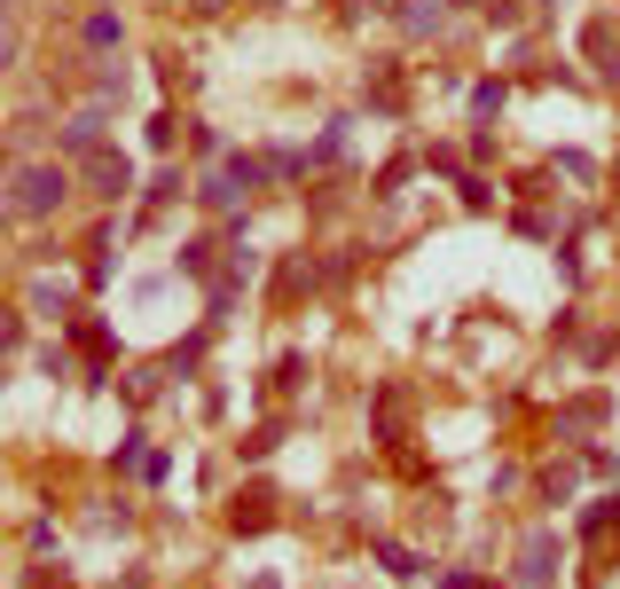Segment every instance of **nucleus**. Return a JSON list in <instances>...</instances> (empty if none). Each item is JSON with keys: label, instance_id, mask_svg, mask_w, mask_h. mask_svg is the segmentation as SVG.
<instances>
[{"label": "nucleus", "instance_id": "1", "mask_svg": "<svg viewBox=\"0 0 620 589\" xmlns=\"http://www.w3.org/2000/svg\"><path fill=\"white\" fill-rule=\"evenodd\" d=\"M63 189H71V174L48 157V165H24V174H17V197H9V205H17L24 220H48V213L63 205Z\"/></svg>", "mask_w": 620, "mask_h": 589}, {"label": "nucleus", "instance_id": "2", "mask_svg": "<svg viewBox=\"0 0 620 589\" xmlns=\"http://www.w3.org/2000/svg\"><path fill=\"white\" fill-rule=\"evenodd\" d=\"M79 165H86V182H95V197H111V205L134 189V165L118 149H95V157H79Z\"/></svg>", "mask_w": 620, "mask_h": 589}, {"label": "nucleus", "instance_id": "3", "mask_svg": "<svg viewBox=\"0 0 620 589\" xmlns=\"http://www.w3.org/2000/svg\"><path fill=\"white\" fill-rule=\"evenodd\" d=\"M518 581H526V589H550V581H558V542H550V535H526V542H518Z\"/></svg>", "mask_w": 620, "mask_h": 589}, {"label": "nucleus", "instance_id": "4", "mask_svg": "<svg viewBox=\"0 0 620 589\" xmlns=\"http://www.w3.org/2000/svg\"><path fill=\"white\" fill-rule=\"evenodd\" d=\"M103 126H111L103 111H79V118L55 126V149H63V157H95V149H103Z\"/></svg>", "mask_w": 620, "mask_h": 589}, {"label": "nucleus", "instance_id": "5", "mask_svg": "<svg viewBox=\"0 0 620 589\" xmlns=\"http://www.w3.org/2000/svg\"><path fill=\"white\" fill-rule=\"evenodd\" d=\"M268 503H276V495H259V487H251V495L236 503V512H228V519H236V535H259V527H268V519H276Z\"/></svg>", "mask_w": 620, "mask_h": 589}, {"label": "nucleus", "instance_id": "6", "mask_svg": "<svg viewBox=\"0 0 620 589\" xmlns=\"http://www.w3.org/2000/svg\"><path fill=\"white\" fill-rule=\"evenodd\" d=\"M401 32H409V40L440 32V0H401Z\"/></svg>", "mask_w": 620, "mask_h": 589}, {"label": "nucleus", "instance_id": "7", "mask_svg": "<svg viewBox=\"0 0 620 589\" xmlns=\"http://www.w3.org/2000/svg\"><path fill=\"white\" fill-rule=\"evenodd\" d=\"M126 40V24L111 17V9H95V17H86V48H118Z\"/></svg>", "mask_w": 620, "mask_h": 589}, {"label": "nucleus", "instance_id": "8", "mask_svg": "<svg viewBox=\"0 0 620 589\" xmlns=\"http://www.w3.org/2000/svg\"><path fill=\"white\" fill-rule=\"evenodd\" d=\"M228 174H236V189L251 197L259 182H268V157H244V149H236V157H228Z\"/></svg>", "mask_w": 620, "mask_h": 589}, {"label": "nucleus", "instance_id": "9", "mask_svg": "<svg viewBox=\"0 0 620 589\" xmlns=\"http://www.w3.org/2000/svg\"><path fill=\"white\" fill-rule=\"evenodd\" d=\"M589 55H597L604 79H620V63H612V24H589Z\"/></svg>", "mask_w": 620, "mask_h": 589}, {"label": "nucleus", "instance_id": "10", "mask_svg": "<svg viewBox=\"0 0 620 589\" xmlns=\"http://www.w3.org/2000/svg\"><path fill=\"white\" fill-rule=\"evenodd\" d=\"M197 197H205V205H213V213H228V205H236V197H244V189H236V174H213V182H205V189H197Z\"/></svg>", "mask_w": 620, "mask_h": 589}, {"label": "nucleus", "instance_id": "11", "mask_svg": "<svg viewBox=\"0 0 620 589\" xmlns=\"http://www.w3.org/2000/svg\"><path fill=\"white\" fill-rule=\"evenodd\" d=\"M182 268H189V276H213V244H205V236H197V244L182 251Z\"/></svg>", "mask_w": 620, "mask_h": 589}, {"label": "nucleus", "instance_id": "12", "mask_svg": "<svg viewBox=\"0 0 620 589\" xmlns=\"http://www.w3.org/2000/svg\"><path fill=\"white\" fill-rule=\"evenodd\" d=\"M378 566H385V574H416V566H409V550H401V542H378Z\"/></svg>", "mask_w": 620, "mask_h": 589}, {"label": "nucleus", "instance_id": "13", "mask_svg": "<svg viewBox=\"0 0 620 589\" xmlns=\"http://www.w3.org/2000/svg\"><path fill=\"white\" fill-rule=\"evenodd\" d=\"M17 339H24V322H17V307H0V354H9Z\"/></svg>", "mask_w": 620, "mask_h": 589}, {"label": "nucleus", "instance_id": "14", "mask_svg": "<svg viewBox=\"0 0 620 589\" xmlns=\"http://www.w3.org/2000/svg\"><path fill=\"white\" fill-rule=\"evenodd\" d=\"M17 63V24H0V71Z\"/></svg>", "mask_w": 620, "mask_h": 589}, {"label": "nucleus", "instance_id": "15", "mask_svg": "<svg viewBox=\"0 0 620 589\" xmlns=\"http://www.w3.org/2000/svg\"><path fill=\"white\" fill-rule=\"evenodd\" d=\"M440 589H487L479 574H448V581H440Z\"/></svg>", "mask_w": 620, "mask_h": 589}, {"label": "nucleus", "instance_id": "16", "mask_svg": "<svg viewBox=\"0 0 620 589\" xmlns=\"http://www.w3.org/2000/svg\"><path fill=\"white\" fill-rule=\"evenodd\" d=\"M197 9H205V17H213V9H228V0H197Z\"/></svg>", "mask_w": 620, "mask_h": 589}, {"label": "nucleus", "instance_id": "17", "mask_svg": "<svg viewBox=\"0 0 620 589\" xmlns=\"http://www.w3.org/2000/svg\"><path fill=\"white\" fill-rule=\"evenodd\" d=\"M259 9H283V0H259Z\"/></svg>", "mask_w": 620, "mask_h": 589}, {"label": "nucleus", "instance_id": "18", "mask_svg": "<svg viewBox=\"0 0 620 589\" xmlns=\"http://www.w3.org/2000/svg\"><path fill=\"white\" fill-rule=\"evenodd\" d=\"M0 9H24V0H0Z\"/></svg>", "mask_w": 620, "mask_h": 589}]
</instances>
